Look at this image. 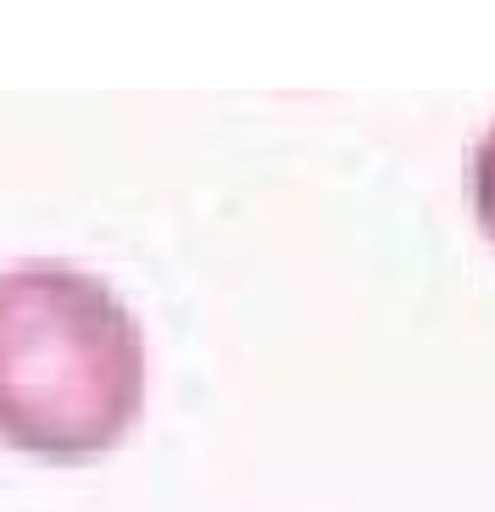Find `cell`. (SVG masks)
<instances>
[{"instance_id": "1", "label": "cell", "mask_w": 495, "mask_h": 512, "mask_svg": "<svg viewBox=\"0 0 495 512\" xmlns=\"http://www.w3.org/2000/svg\"><path fill=\"white\" fill-rule=\"evenodd\" d=\"M145 340L117 290L73 262L0 268V440L78 468L134 429Z\"/></svg>"}, {"instance_id": "2", "label": "cell", "mask_w": 495, "mask_h": 512, "mask_svg": "<svg viewBox=\"0 0 495 512\" xmlns=\"http://www.w3.org/2000/svg\"><path fill=\"white\" fill-rule=\"evenodd\" d=\"M468 201H473V218L479 229L495 240V123L473 140V156H468Z\"/></svg>"}]
</instances>
